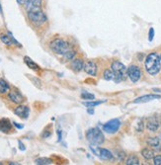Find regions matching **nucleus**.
<instances>
[{
	"label": "nucleus",
	"instance_id": "obj_1",
	"mask_svg": "<svg viewBox=\"0 0 161 165\" xmlns=\"http://www.w3.org/2000/svg\"><path fill=\"white\" fill-rule=\"evenodd\" d=\"M144 66H145V70L147 71L148 74L156 75L161 69L160 57L156 54V52L149 54L145 58Z\"/></svg>",
	"mask_w": 161,
	"mask_h": 165
},
{
	"label": "nucleus",
	"instance_id": "obj_2",
	"mask_svg": "<svg viewBox=\"0 0 161 165\" xmlns=\"http://www.w3.org/2000/svg\"><path fill=\"white\" fill-rule=\"evenodd\" d=\"M112 69L114 72V79L115 83H120L123 80H125L128 76V68L120 61H114L112 63Z\"/></svg>",
	"mask_w": 161,
	"mask_h": 165
},
{
	"label": "nucleus",
	"instance_id": "obj_3",
	"mask_svg": "<svg viewBox=\"0 0 161 165\" xmlns=\"http://www.w3.org/2000/svg\"><path fill=\"white\" fill-rule=\"evenodd\" d=\"M86 138L91 144H95V145H100L104 142L105 137L103 132L100 129L98 128H92L89 129L86 132Z\"/></svg>",
	"mask_w": 161,
	"mask_h": 165
},
{
	"label": "nucleus",
	"instance_id": "obj_4",
	"mask_svg": "<svg viewBox=\"0 0 161 165\" xmlns=\"http://www.w3.org/2000/svg\"><path fill=\"white\" fill-rule=\"evenodd\" d=\"M28 17H29V20L36 26H42L48 20L45 13L41 10V8H34V9L29 10Z\"/></svg>",
	"mask_w": 161,
	"mask_h": 165
},
{
	"label": "nucleus",
	"instance_id": "obj_5",
	"mask_svg": "<svg viewBox=\"0 0 161 165\" xmlns=\"http://www.w3.org/2000/svg\"><path fill=\"white\" fill-rule=\"evenodd\" d=\"M49 47H51V49L52 52H55L57 55H64L67 52L71 49V48H70V46H69V44L67 42H65V41L61 40V39L54 40L51 43Z\"/></svg>",
	"mask_w": 161,
	"mask_h": 165
},
{
	"label": "nucleus",
	"instance_id": "obj_6",
	"mask_svg": "<svg viewBox=\"0 0 161 165\" xmlns=\"http://www.w3.org/2000/svg\"><path fill=\"white\" fill-rule=\"evenodd\" d=\"M90 149L92 150V152L96 156H98L101 159H104V160H112L114 158L113 153L110 150H108L106 148H102V147H99L97 145H95V144H91Z\"/></svg>",
	"mask_w": 161,
	"mask_h": 165
},
{
	"label": "nucleus",
	"instance_id": "obj_7",
	"mask_svg": "<svg viewBox=\"0 0 161 165\" xmlns=\"http://www.w3.org/2000/svg\"><path fill=\"white\" fill-rule=\"evenodd\" d=\"M121 124H122L121 121H120L119 119L110 120L109 122H107L106 124H104L103 131L108 132V134H116V132L120 129Z\"/></svg>",
	"mask_w": 161,
	"mask_h": 165
},
{
	"label": "nucleus",
	"instance_id": "obj_8",
	"mask_svg": "<svg viewBox=\"0 0 161 165\" xmlns=\"http://www.w3.org/2000/svg\"><path fill=\"white\" fill-rule=\"evenodd\" d=\"M128 76L131 82L136 83L141 77V70H140V68L137 65L133 64V65L128 67Z\"/></svg>",
	"mask_w": 161,
	"mask_h": 165
},
{
	"label": "nucleus",
	"instance_id": "obj_9",
	"mask_svg": "<svg viewBox=\"0 0 161 165\" xmlns=\"http://www.w3.org/2000/svg\"><path fill=\"white\" fill-rule=\"evenodd\" d=\"M14 113H15V115H17L19 118L26 120V119H28L29 115H30V109H29L28 106L19 104L18 107H16L15 110H14Z\"/></svg>",
	"mask_w": 161,
	"mask_h": 165
},
{
	"label": "nucleus",
	"instance_id": "obj_10",
	"mask_svg": "<svg viewBox=\"0 0 161 165\" xmlns=\"http://www.w3.org/2000/svg\"><path fill=\"white\" fill-rule=\"evenodd\" d=\"M161 125V121L159 120V118L156 116H153L151 118H149L147 123H146V126L150 132H155L159 129V126Z\"/></svg>",
	"mask_w": 161,
	"mask_h": 165
},
{
	"label": "nucleus",
	"instance_id": "obj_11",
	"mask_svg": "<svg viewBox=\"0 0 161 165\" xmlns=\"http://www.w3.org/2000/svg\"><path fill=\"white\" fill-rule=\"evenodd\" d=\"M84 71H85L87 74L95 76L97 74V64H96L94 61L92 60H88L84 63Z\"/></svg>",
	"mask_w": 161,
	"mask_h": 165
},
{
	"label": "nucleus",
	"instance_id": "obj_12",
	"mask_svg": "<svg viewBox=\"0 0 161 165\" xmlns=\"http://www.w3.org/2000/svg\"><path fill=\"white\" fill-rule=\"evenodd\" d=\"M161 96L160 95H156V94H147V95H143L140 96L139 98H136L133 101L134 104H141V103H146L149 101H152V100L155 99H160Z\"/></svg>",
	"mask_w": 161,
	"mask_h": 165
},
{
	"label": "nucleus",
	"instance_id": "obj_13",
	"mask_svg": "<svg viewBox=\"0 0 161 165\" xmlns=\"http://www.w3.org/2000/svg\"><path fill=\"white\" fill-rule=\"evenodd\" d=\"M8 98H9L13 103L16 104H22L24 102V97L20 94L17 90H12L8 93Z\"/></svg>",
	"mask_w": 161,
	"mask_h": 165
},
{
	"label": "nucleus",
	"instance_id": "obj_14",
	"mask_svg": "<svg viewBox=\"0 0 161 165\" xmlns=\"http://www.w3.org/2000/svg\"><path fill=\"white\" fill-rule=\"evenodd\" d=\"M12 129V124L7 118L0 119V132H9Z\"/></svg>",
	"mask_w": 161,
	"mask_h": 165
},
{
	"label": "nucleus",
	"instance_id": "obj_15",
	"mask_svg": "<svg viewBox=\"0 0 161 165\" xmlns=\"http://www.w3.org/2000/svg\"><path fill=\"white\" fill-rule=\"evenodd\" d=\"M71 68L74 70L75 72L81 71L84 68V63L81 58H73L71 63Z\"/></svg>",
	"mask_w": 161,
	"mask_h": 165
},
{
	"label": "nucleus",
	"instance_id": "obj_16",
	"mask_svg": "<svg viewBox=\"0 0 161 165\" xmlns=\"http://www.w3.org/2000/svg\"><path fill=\"white\" fill-rule=\"evenodd\" d=\"M41 4H42V0H27L24 6L29 11L34 8H41Z\"/></svg>",
	"mask_w": 161,
	"mask_h": 165
},
{
	"label": "nucleus",
	"instance_id": "obj_17",
	"mask_svg": "<svg viewBox=\"0 0 161 165\" xmlns=\"http://www.w3.org/2000/svg\"><path fill=\"white\" fill-rule=\"evenodd\" d=\"M147 143L153 148L159 149L161 146V138L160 137H150L147 140Z\"/></svg>",
	"mask_w": 161,
	"mask_h": 165
},
{
	"label": "nucleus",
	"instance_id": "obj_18",
	"mask_svg": "<svg viewBox=\"0 0 161 165\" xmlns=\"http://www.w3.org/2000/svg\"><path fill=\"white\" fill-rule=\"evenodd\" d=\"M24 63L27 64V66L29 67V68H31L33 70H39L40 69V66L38 65V64L35 63V61H33V60H32L31 57H24Z\"/></svg>",
	"mask_w": 161,
	"mask_h": 165
},
{
	"label": "nucleus",
	"instance_id": "obj_19",
	"mask_svg": "<svg viewBox=\"0 0 161 165\" xmlns=\"http://www.w3.org/2000/svg\"><path fill=\"white\" fill-rule=\"evenodd\" d=\"M141 155L144 157L145 159H147V160H149V159H152L154 157V151L153 150H151L150 148H143L141 150Z\"/></svg>",
	"mask_w": 161,
	"mask_h": 165
},
{
	"label": "nucleus",
	"instance_id": "obj_20",
	"mask_svg": "<svg viewBox=\"0 0 161 165\" xmlns=\"http://www.w3.org/2000/svg\"><path fill=\"white\" fill-rule=\"evenodd\" d=\"M9 90H10L9 84H8L4 79H2V78L0 79V93L5 94V93H7Z\"/></svg>",
	"mask_w": 161,
	"mask_h": 165
},
{
	"label": "nucleus",
	"instance_id": "obj_21",
	"mask_svg": "<svg viewBox=\"0 0 161 165\" xmlns=\"http://www.w3.org/2000/svg\"><path fill=\"white\" fill-rule=\"evenodd\" d=\"M125 164H128V165H139L140 161L136 155H131V156H128V158L127 159V161H125Z\"/></svg>",
	"mask_w": 161,
	"mask_h": 165
},
{
	"label": "nucleus",
	"instance_id": "obj_22",
	"mask_svg": "<svg viewBox=\"0 0 161 165\" xmlns=\"http://www.w3.org/2000/svg\"><path fill=\"white\" fill-rule=\"evenodd\" d=\"M0 40H1V42L5 44V45H7V46H12L14 45V43H13V41L12 39L10 38L9 35H4V34H1L0 35Z\"/></svg>",
	"mask_w": 161,
	"mask_h": 165
},
{
	"label": "nucleus",
	"instance_id": "obj_23",
	"mask_svg": "<svg viewBox=\"0 0 161 165\" xmlns=\"http://www.w3.org/2000/svg\"><path fill=\"white\" fill-rule=\"evenodd\" d=\"M35 163L38 165H49V164H52V160L49 158L41 157V158L36 159V160H35Z\"/></svg>",
	"mask_w": 161,
	"mask_h": 165
},
{
	"label": "nucleus",
	"instance_id": "obj_24",
	"mask_svg": "<svg viewBox=\"0 0 161 165\" xmlns=\"http://www.w3.org/2000/svg\"><path fill=\"white\" fill-rule=\"evenodd\" d=\"M105 102H106V100H101V101H93V100H91L90 102H83V105L85 106V107L93 108V107H96V106H98V105L103 104V103H105Z\"/></svg>",
	"mask_w": 161,
	"mask_h": 165
},
{
	"label": "nucleus",
	"instance_id": "obj_25",
	"mask_svg": "<svg viewBox=\"0 0 161 165\" xmlns=\"http://www.w3.org/2000/svg\"><path fill=\"white\" fill-rule=\"evenodd\" d=\"M104 79L107 81H110V80H113L114 79V72L112 69H106L104 71Z\"/></svg>",
	"mask_w": 161,
	"mask_h": 165
},
{
	"label": "nucleus",
	"instance_id": "obj_26",
	"mask_svg": "<svg viewBox=\"0 0 161 165\" xmlns=\"http://www.w3.org/2000/svg\"><path fill=\"white\" fill-rule=\"evenodd\" d=\"M75 54H76L75 51H73V49H70V51L67 52L66 54L63 55V57H64V58H65V60H73V58H74Z\"/></svg>",
	"mask_w": 161,
	"mask_h": 165
},
{
	"label": "nucleus",
	"instance_id": "obj_27",
	"mask_svg": "<svg viewBox=\"0 0 161 165\" xmlns=\"http://www.w3.org/2000/svg\"><path fill=\"white\" fill-rule=\"evenodd\" d=\"M81 98L84 99V100H94L95 99V96L93 95V94L91 93H88V92H83L82 94H81Z\"/></svg>",
	"mask_w": 161,
	"mask_h": 165
},
{
	"label": "nucleus",
	"instance_id": "obj_28",
	"mask_svg": "<svg viewBox=\"0 0 161 165\" xmlns=\"http://www.w3.org/2000/svg\"><path fill=\"white\" fill-rule=\"evenodd\" d=\"M32 79V81L34 82V84L36 85V86L38 87V88H42V82H41V80L40 79H38V78H36V77H32L31 78Z\"/></svg>",
	"mask_w": 161,
	"mask_h": 165
},
{
	"label": "nucleus",
	"instance_id": "obj_29",
	"mask_svg": "<svg viewBox=\"0 0 161 165\" xmlns=\"http://www.w3.org/2000/svg\"><path fill=\"white\" fill-rule=\"evenodd\" d=\"M153 163L155 165H161V155H156L153 157Z\"/></svg>",
	"mask_w": 161,
	"mask_h": 165
},
{
	"label": "nucleus",
	"instance_id": "obj_30",
	"mask_svg": "<svg viewBox=\"0 0 161 165\" xmlns=\"http://www.w3.org/2000/svg\"><path fill=\"white\" fill-rule=\"evenodd\" d=\"M153 38H154V29L153 28H150V29H149V33H148V40H149V42H152Z\"/></svg>",
	"mask_w": 161,
	"mask_h": 165
},
{
	"label": "nucleus",
	"instance_id": "obj_31",
	"mask_svg": "<svg viewBox=\"0 0 161 165\" xmlns=\"http://www.w3.org/2000/svg\"><path fill=\"white\" fill-rule=\"evenodd\" d=\"M18 144H19V148H20V150H22V151H25V150H26V147H25L24 144H23V142H22L21 140L18 141Z\"/></svg>",
	"mask_w": 161,
	"mask_h": 165
},
{
	"label": "nucleus",
	"instance_id": "obj_32",
	"mask_svg": "<svg viewBox=\"0 0 161 165\" xmlns=\"http://www.w3.org/2000/svg\"><path fill=\"white\" fill-rule=\"evenodd\" d=\"M13 125L15 126L17 129H23V128H24V126H23V125H20V124L16 123V122H13Z\"/></svg>",
	"mask_w": 161,
	"mask_h": 165
},
{
	"label": "nucleus",
	"instance_id": "obj_33",
	"mask_svg": "<svg viewBox=\"0 0 161 165\" xmlns=\"http://www.w3.org/2000/svg\"><path fill=\"white\" fill-rule=\"evenodd\" d=\"M26 1H27V0H17V2H18V4H21V5H25Z\"/></svg>",
	"mask_w": 161,
	"mask_h": 165
},
{
	"label": "nucleus",
	"instance_id": "obj_34",
	"mask_svg": "<svg viewBox=\"0 0 161 165\" xmlns=\"http://www.w3.org/2000/svg\"><path fill=\"white\" fill-rule=\"evenodd\" d=\"M88 113H89V114H94V111L91 110V109H89V110H88Z\"/></svg>",
	"mask_w": 161,
	"mask_h": 165
},
{
	"label": "nucleus",
	"instance_id": "obj_35",
	"mask_svg": "<svg viewBox=\"0 0 161 165\" xmlns=\"http://www.w3.org/2000/svg\"><path fill=\"white\" fill-rule=\"evenodd\" d=\"M160 60H161V55H160Z\"/></svg>",
	"mask_w": 161,
	"mask_h": 165
}]
</instances>
